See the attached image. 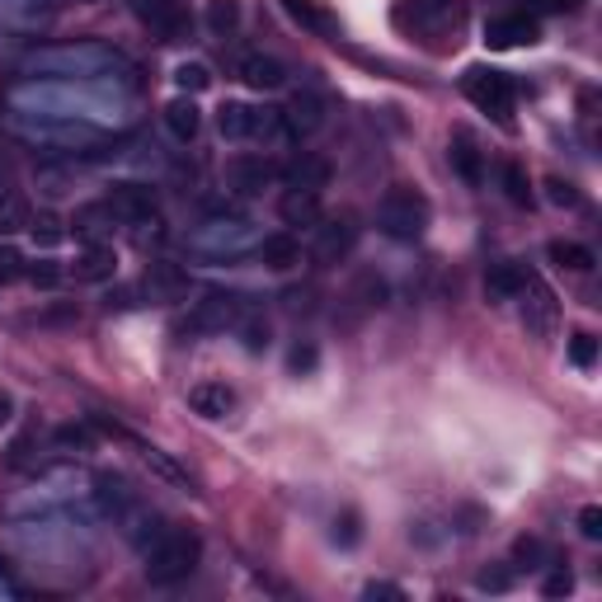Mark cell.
<instances>
[{
  "label": "cell",
  "mask_w": 602,
  "mask_h": 602,
  "mask_svg": "<svg viewBox=\"0 0 602 602\" xmlns=\"http://www.w3.org/2000/svg\"><path fill=\"white\" fill-rule=\"evenodd\" d=\"M198 555H203V541L189 527H165L161 537L147 547V579L151 584H179L198 569Z\"/></svg>",
  "instance_id": "1"
},
{
  "label": "cell",
  "mask_w": 602,
  "mask_h": 602,
  "mask_svg": "<svg viewBox=\"0 0 602 602\" xmlns=\"http://www.w3.org/2000/svg\"><path fill=\"white\" fill-rule=\"evenodd\" d=\"M377 226L391 240H419L428 226V198L419 189H410V184H396L377 203Z\"/></svg>",
  "instance_id": "2"
},
{
  "label": "cell",
  "mask_w": 602,
  "mask_h": 602,
  "mask_svg": "<svg viewBox=\"0 0 602 602\" xmlns=\"http://www.w3.org/2000/svg\"><path fill=\"white\" fill-rule=\"evenodd\" d=\"M466 20V5L462 0H400L396 10V24H405L410 34H419L428 42L438 38H452Z\"/></svg>",
  "instance_id": "3"
},
{
  "label": "cell",
  "mask_w": 602,
  "mask_h": 602,
  "mask_svg": "<svg viewBox=\"0 0 602 602\" xmlns=\"http://www.w3.org/2000/svg\"><path fill=\"white\" fill-rule=\"evenodd\" d=\"M462 90L476 109L494 113V118H509L513 113V80L504 76V71H490V66H471L462 76Z\"/></svg>",
  "instance_id": "4"
},
{
  "label": "cell",
  "mask_w": 602,
  "mask_h": 602,
  "mask_svg": "<svg viewBox=\"0 0 602 602\" xmlns=\"http://www.w3.org/2000/svg\"><path fill=\"white\" fill-rule=\"evenodd\" d=\"M254 246H260V231H254V222H240V217H217L193 236V250L203 254H246Z\"/></svg>",
  "instance_id": "5"
},
{
  "label": "cell",
  "mask_w": 602,
  "mask_h": 602,
  "mask_svg": "<svg viewBox=\"0 0 602 602\" xmlns=\"http://www.w3.org/2000/svg\"><path fill=\"white\" fill-rule=\"evenodd\" d=\"M358 246V222L343 212V217H321L315 222V246H311V260L315 264H343Z\"/></svg>",
  "instance_id": "6"
},
{
  "label": "cell",
  "mask_w": 602,
  "mask_h": 602,
  "mask_svg": "<svg viewBox=\"0 0 602 602\" xmlns=\"http://www.w3.org/2000/svg\"><path fill=\"white\" fill-rule=\"evenodd\" d=\"M240 315H246L240 297L208 292L203 301H193V311H189V335H226V329L240 325Z\"/></svg>",
  "instance_id": "7"
},
{
  "label": "cell",
  "mask_w": 602,
  "mask_h": 602,
  "mask_svg": "<svg viewBox=\"0 0 602 602\" xmlns=\"http://www.w3.org/2000/svg\"><path fill=\"white\" fill-rule=\"evenodd\" d=\"M523 297H527V301H523V325H527V335L551 339V335H555V325H561V306H555V292H551L541 278L527 274Z\"/></svg>",
  "instance_id": "8"
},
{
  "label": "cell",
  "mask_w": 602,
  "mask_h": 602,
  "mask_svg": "<svg viewBox=\"0 0 602 602\" xmlns=\"http://www.w3.org/2000/svg\"><path fill=\"white\" fill-rule=\"evenodd\" d=\"M274 179H278V165L264 161V155H236V161H226V189L240 198L264 193Z\"/></svg>",
  "instance_id": "9"
},
{
  "label": "cell",
  "mask_w": 602,
  "mask_h": 602,
  "mask_svg": "<svg viewBox=\"0 0 602 602\" xmlns=\"http://www.w3.org/2000/svg\"><path fill=\"white\" fill-rule=\"evenodd\" d=\"M278 113H283V127H288L292 141H301V137H311V133H321V127H325V99L315 90H297L288 99V109H278Z\"/></svg>",
  "instance_id": "10"
},
{
  "label": "cell",
  "mask_w": 602,
  "mask_h": 602,
  "mask_svg": "<svg viewBox=\"0 0 602 602\" xmlns=\"http://www.w3.org/2000/svg\"><path fill=\"white\" fill-rule=\"evenodd\" d=\"M104 203L113 208L118 226H141L147 217H155V193L147 189V184H113V193L104 198Z\"/></svg>",
  "instance_id": "11"
},
{
  "label": "cell",
  "mask_w": 602,
  "mask_h": 602,
  "mask_svg": "<svg viewBox=\"0 0 602 602\" xmlns=\"http://www.w3.org/2000/svg\"><path fill=\"white\" fill-rule=\"evenodd\" d=\"M283 179H288V189H306V193H325L329 179H335V165L325 161L321 151H297L288 170H283Z\"/></svg>",
  "instance_id": "12"
},
{
  "label": "cell",
  "mask_w": 602,
  "mask_h": 602,
  "mask_svg": "<svg viewBox=\"0 0 602 602\" xmlns=\"http://www.w3.org/2000/svg\"><path fill=\"white\" fill-rule=\"evenodd\" d=\"M541 38V28L532 14H499V20L485 24V42H490L494 52H504V48H527V42H537Z\"/></svg>",
  "instance_id": "13"
},
{
  "label": "cell",
  "mask_w": 602,
  "mask_h": 602,
  "mask_svg": "<svg viewBox=\"0 0 602 602\" xmlns=\"http://www.w3.org/2000/svg\"><path fill=\"white\" fill-rule=\"evenodd\" d=\"M147 292L151 301H184L189 297V268L175 260H155L147 268Z\"/></svg>",
  "instance_id": "14"
},
{
  "label": "cell",
  "mask_w": 602,
  "mask_h": 602,
  "mask_svg": "<svg viewBox=\"0 0 602 602\" xmlns=\"http://www.w3.org/2000/svg\"><path fill=\"white\" fill-rule=\"evenodd\" d=\"M236 76L250 85V90H283V80H288V71H283L278 57H264V52H246L236 62Z\"/></svg>",
  "instance_id": "15"
},
{
  "label": "cell",
  "mask_w": 602,
  "mask_h": 602,
  "mask_svg": "<svg viewBox=\"0 0 602 602\" xmlns=\"http://www.w3.org/2000/svg\"><path fill=\"white\" fill-rule=\"evenodd\" d=\"M189 405H193V414H203V419H226V414L236 410V391L226 381H198L189 391Z\"/></svg>",
  "instance_id": "16"
},
{
  "label": "cell",
  "mask_w": 602,
  "mask_h": 602,
  "mask_svg": "<svg viewBox=\"0 0 602 602\" xmlns=\"http://www.w3.org/2000/svg\"><path fill=\"white\" fill-rule=\"evenodd\" d=\"M260 264L274 268V274H288V268L301 264V240L292 231H278V236H260Z\"/></svg>",
  "instance_id": "17"
},
{
  "label": "cell",
  "mask_w": 602,
  "mask_h": 602,
  "mask_svg": "<svg viewBox=\"0 0 602 602\" xmlns=\"http://www.w3.org/2000/svg\"><path fill=\"white\" fill-rule=\"evenodd\" d=\"M113 274H118V254H113V246H85L80 260L71 264V278L76 283H109Z\"/></svg>",
  "instance_id": "18"
},
{
  "label": "cell",
  "mask_w": 602,
  "mask_h": 602,
  "mask_svg": "<svg viewBox=\"0 0 602 602\" xmlns=\"http://www.w3.org/2000/svg\"><path fill=\"white\" fill-rule=\"evenodd\" d=\"M76 236L85 240V246H104V236H113V226H118V217H113V208L109 203H85L76 212Z\"/></svg>",
  "instance_id": "19"
},
{
  "label": "cell",
  "mask_w": 602,
  "mask_h": 602,
  "mask_svg": "<svg viewBox=\"0 0 602 602\" xmlns=\"http://www.w3.org/2000/svg\"><path fill=\"white\" fill-rule=\"evenodd\" d=\"M165 127H170V137H175V141H193L198 137V127H203V113H198L193 95L170 99V104H165Z\"/></svg>",
  "instance_id": "20"
},
{
  "label": "cell",
  "mask_w": 602,
  "mask_h": 602,
  "mask_svg": "<svg viewBox=\"0 0 602 602\" xmlns=\"http://www.w3.org/2000/svg\"><path fill=\"white\" fill-rule=\"evenodd\" d=\"M278 217L288 226H315L321 222V193H306V189H288L278 198Z\"/></svg>",
  "instance_id": "21"
},
{
  "label": "cell",
  "mask_w": 602,
  "mask_h": 602,
  "mask_svg": "<svg viewBox=\"0 0 602 602\" xmlns=\"http://www.w3.org/2000/svg\"><path fill=\"white\" fill-rule=\"evenodd\" d=\"M523 283H527V274L518 264H494L490 274H485V297H490V301H518Z\"/></svg>",
  "instance_id": "22"
},
{
  "label": "cell",
  "mask_w": 602,
  "mask_h": 602,
  "mask_svg": "<svg viewBox=\"0 0 602 602\" xmlns=\"http://www.w3.org/2000/svg\"><path fill=\"white\" fill-rule=\"evenodd\" d=\"M452 170L462 175L466 184H480L485 179V161H480V151H476V141L471 137H452Z\"/></svg>",
  "instance_id": "23"
},
{
  "label": "cell",
  "mask_w": 602,
  "mask_h": 602,
  "mask_svg": "<svg viewBox=\"0 0 602 602\" xmlns=\"http://www.w3.org/2000/svg\"><path fill=\"white\" fill-rule=\"evenodd\" d=\"M551 264L555 268H569V274H589V268L598 264L589 246H575V240H551Z\"/></svg>",
  "instance_id": "24"
},
{
  "label": "cell",
  "mask_w": 602,
  "mask_h": 602,
  "mask_svg": "<svg viewBox=\"0 0 602 602\" xmlns=\"http://www.w3.org/2000/svg\"><path fill=\"white\" fill-rule=\"evenodd\" d=\"M283 10H288L301 28H311V34H321V38L335 34V20H329V14L315 5V0H283Z\"/></svg>",
  "instance_id": "25"
},
{
  "label": "cell",
  "mask_w": 602,
  "mask_h": 602,
  "mask_svg": "<svg viewBox=\"0 0 602 602\" xmlns=\"http://www.w3.org/2000/svg\"><path fill=\"white\" fill-rule=\"evenodd\" d=\"M217 127H222L226 141H246V137L254 133V109H250V104H222Z\"/></svg>",
  "instance_id": "26"
},
{
  "label": "cell",
  "mask_w": 602,
  "mask_h": 602,
  "mask_svg": "<svg viewBox=\"0 0 602 602\" xmlns=\"http://www.w3.org/2000/svg\"><path fill=\"white\" fill-rule=\"evenodd\" d=\"M137 14L151 28H161V34H175L179 28V0H137Z\"/></svg>",
  "instance_id": "27"
},
{
  "label": "cell",
  "mask_w": 602,
  "mask_h": 602,
  "mask_svg": "<svg viewBox=\"0 0 602 602\" xmlns=\"http://www.w3.org/2000/svg\"><path fill=\"white\" fill-rule=\"evenodd\" d=\"M203 20H208V28H212L217 38L236 34V28H240V0H208V14H203Z\"/></svg>",
  "instance_id": "28"
},
{
  "label": "cell",
  "mask_w": 602,
  "mask_h": 602,
  "mask_svg": "<svg viewBox=\"0 0 602 602\" xmlns=\"http://www.w3.org/2000/svg\"><path fill=\"white\" fill-rule=\"evenodd\" d=\"M137 452H141V462H147V466H151L161 480H170V485H184V490H189V476H184V471H179L175 462H170V456H165L161 448H147V442H137Z\"/></svg>",
  "instance_id": "29"
},
{
  "label": "cell",
  "mask_w": 602,
  "mask_h": 602,
  "mask_svg": "<svg viewBox=\"0 0 602 602\" xmlns=\"http://www.w3.org/2000/svg\"><path fill=\"white\" fill-rule=\"evenodd\" d=\"M513 561H518V569H541L551 561V551H547V541H541V537H523L518 547H513Z\"/></svg>",
  "instance_id": "30"
},
{
  "label": "cell",
  "mask_w": 602,
  "mask_h": 602,
  "mask_svg": "<svg viewBox=\"0 0 602 602\" xmlns=\"http://www.w3.org/2000/svg\"><path fill=\"white\" fill-rule=\"evenodd\" d=\"M175 85H179L184 95H203L208 85H212V76H208L203 62H184V66H175Z\"/></svg>",
  "instance_id": "31"
},
{
  "label": "cell",
  "mask_w": 602,
  "mask_h": 602,
  "mask_svg": "<svg viewBox=\"0 0 602 602\" xmlns=\"http://www.w3.org/2000/svg\"><path fill=\"white\" fill-rule=\"evenodd\" d=\"M240 339H246L250 353H264L268 349V321L264 315H240Z\"/></svg>",
  "instance_id": "32"
},
{
  "label": "cell",
  "mask_w": 602,
  "mask_h": 602,
  "mask_svg": "<svg viewBox=\"0 0 602 602\" xmlns=\"http://www.w3.org/2000/svg\"><path fill=\"white\" fill-rule=\"evenodd\" d=\"M569 363H575V367H593L598 363V339L589 335V329H579V335L569 339Z\"/></svg>",
  "instance_id": "33"
},
{
  "label": "cell",
  "mask_w": 602,
  "mask_h": 602,
  "mask_svg": "<svg viewBox=\"0 0 602 602\" xmlns=\"http://www.w3.org/2000/svg\"><path fill=\"white\" fill-rule=\"evenodd\" d=\"M335 541L339 547H358V541H363V518H358L353 509H343L335 518Z\"/></svg>",
  "instance_id": "34"
},
{
  "label": "cell",
  "mask_w": 602,
  "mask_h": 602,
  "mask_svg": "<svg viewBox=\"0 0 602 602\" xmlns=\"http://www.w3.org/2000/svg\"><path fill=\"white\" fill-rule=\"evenodd\" d=\"M28 222L34 217H28V208L20 203V198H0V231H24Z\"/></svg>",
  "instance_id": "35"
},
{
  "label": "cell",
  "mask_w": 602,
  "mask_h": 602,
  "mask_svg": "<svg viewBox=\"0 0 602 602\" xmlns=\"http://www.w3.org/2000/svg\"><path fill=\"white\" fill-rule=\"evenodd\" d=\"M504 189H509V203H518V208L532 203V189H527L523 165H509V170H504Z\"/></svg>",
  "instance_id": "36"
},
{
  "label": "cell",
  "mask_w": 602,
  "mask_h": 602,
  "mask_svg": "<svg viewBox=\"0 0 602 602\" xmlns=\"http://www.w3.org/2000/svg\"><path fill=\"white\" fill-rule=\"evenodd\" d=\"M315 363H321V353H315V343H311V339L292 343V353H288V367L297 372V377H306V372H315Z\"/></svg>",
  "instance_id": "37"
},
{
  "label": "cell",
  "mask_w": 602,
  "mask_h": 602,
  "mask_svg": "<svg viewBox=\"0 0 602 602\" xmlns=\"http://www.w3.org/2000/svg\"><path fill=\"white\" fill-rule=\"evenodd\" d=\"M476 589H485V593H509L513 589V575H509V569H499V565H490V569H480V575H476Z\"/></svg>",
  "instance_id": "38"
},
{
  "label": "cell",
  "mask_w": 602,
  "mask_h": 602,
  "mask_svg": "<svg viewBox=\"0 0 602 602\" xmlns=\"http://www.w3.org/2000/svg\"><path fill=\"white\" fill-rule=\"evenodd\" d=\"M24 278V254L14 246H0V283H14Z\"/></svg>",
  "instance_id": "39"
},
{
  "label": "cell",
  "mask_w": 602,
  "mask_h": 602,
  "mask_svg": "<svg viewBox=\"0 0 602 602\" xmlns=\"http://www.w3.org/2000/svg\"><path fill=\"white\" fill-rule=\"evenodd\" d=\"M28 231H34L38 246H57V240L66 236V231H62V222H57V217H38V222H28Z\"/></svg>",
  "instance_id": "40"
},
{
  "label": "cell",
  "mask_w": 602,
  "mask_h": 602,
  "mask_svg": "<svg viewBox=\"0 0 602 602\" xmlns=\"http://www.w3.org/2000/svg\"><path fill=\"white\" fill-rule=\"evenodd\" d=\"M24 274H28V283H34V288H57V283H62V268L48 264V260L34 264V268H24Z\"/></svg>",
  "instance_id": "41"
},
{
  "label": "cell",
  "mask_w": 602,
  "mask_h": 602,
  "mask_svg": "<svg viewBox=\"0 0 602 602\" xmlns=\"http://www.w3.org/2000/svg\"><path fill=\"white\" fill-rule=\"evenodd\" d=\"M547 189H551L555 208H575L579 203V189H575V184H565V179H547Z\"/></svg>",
  "instance_id": "42"
},
{
  "label": "cell",
  "mask_w": 602,
  "mask_h": 602,
  "mask_svg": "<svg viewBox=\"0 0 602 602\" xmlns=\"http://www.w3.org/2000/svg\"><path fill=\"white\" fill-rule=\"evenodd\" d=\"M569 589H575V575H569V569L561 565V569H555V575L547 579V584H541V593H547V598H565Z\"/></svg>",
  "instance_id": "43"
},
{
  "label": "cell",
  "mask_w": 602,
  "mask_h": 602,
  "mask_svg": "<svg viewBox=\"0 0 602 602\" xmlns=\"http://www.w3.org/2000/svg\"><path fill=\"white\" fill-rule=\"evenodd\" d=\"M579 532L589 537V541H598V537H602V509H598V504H589V509L579 513Z\"/></svg>",
  "instance_id": "44"
},
{
  "label": "cell",
  "mask_w": 602,
  "mask_h": 602,
  "mask_svg": "<svg viewBox=\"0 0 602 602\" xmlns=\"http://www.w3.org/2000/svg\"><path fill=\"white\" fill-rule=\"evenodd\" d=\"M57 442H62V448H90V434H85V428H57Z\"/></svg>",
  "instance_id": "45"
},
{
  "label": "cell",
  "mask_w": 602,
  "mask_h": 602,
  "mask_svg": "<svg viewBox=\"0 0 602 602\" xmlns=\"http://www.w3.org/2000/svg\"><path fill=\"white\" fill-rule=\"evenodd\" d=\"M547 14H569V10H579V0H537Z\"/></svg>",
  "instance_id": "46"
},
{
  "label": "cell",
  "mask_w": 602,
  "mask_h": 602,
  "mask_svg": "<svg viewBox=\"0 0 602 602\" xmlns=\"http://www.w3.org/2000/svg\"><path fill=\"white\" fill-rule=\"evenodd\" d=\"M367 598H405L396 584H367Z\"/></svg>",
  "instance_id": "47"
},
{
  "label": "cell",
  "mask_w": 602,
  "mask_h": 602,
  "mask_svg": "<svg viewBox=\"0 0 602 602\" xmlns=\"http://www.w3.org/2000/svg\"><path fill=\"white\" fill-rule=\"evenodd\" d=\"M10 419H14V400H10L5 391H0V428H5Z\"/></svg>",
  "instance_id": "48"
}]
</instances>
